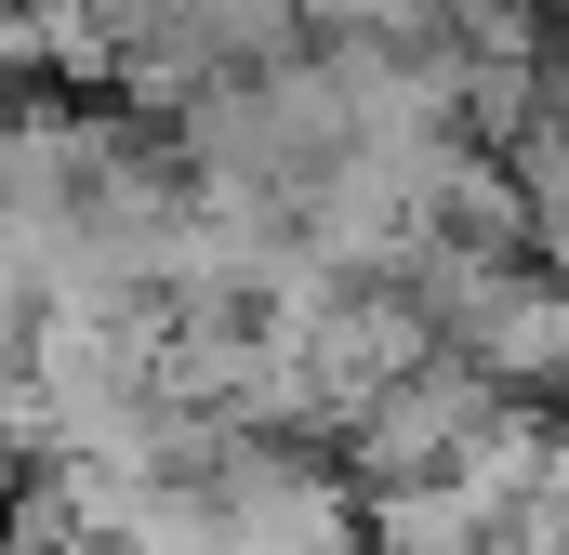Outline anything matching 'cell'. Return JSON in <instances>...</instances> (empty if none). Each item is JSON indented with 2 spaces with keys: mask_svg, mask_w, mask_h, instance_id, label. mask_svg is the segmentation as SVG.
Returning <instances> with one entry per match:
<instances>
[{
  "mask_svg": "<svg viewBox=\"0 0 569 555\" xmlns=\"http://www.w3.org/2000/svg\"><path fill=\"white\" fill-rule=\"evenodd\" d=\"M503 411H517V397H503L477 357H437V371H411L385 411L345 436V476H358V490H437V476H463V450Z\"/></svg>",
  "mask_w": 569,
  "mask_h": 555,
  "instance_id": "6da1fadb",
  "label": "cell"
},
{
  "mask_svg": "<svg viewBox=\"0 0 569 555\" xmlns=\"http://www.w3.org/2000/svg\"><path fill=\"white\" fill-rule=\"evenodd\" d=\"M463 357H477V371H490V384H503L517 411L569 397V278H543V265H530L517 291H503V317H490V331H477Z\"/></svg>",
  "mask_w": 569,
  "mask_h": 555,
  "instance_id": "7a4b0ae2",
  "label": "cell"
}]
</instances>
